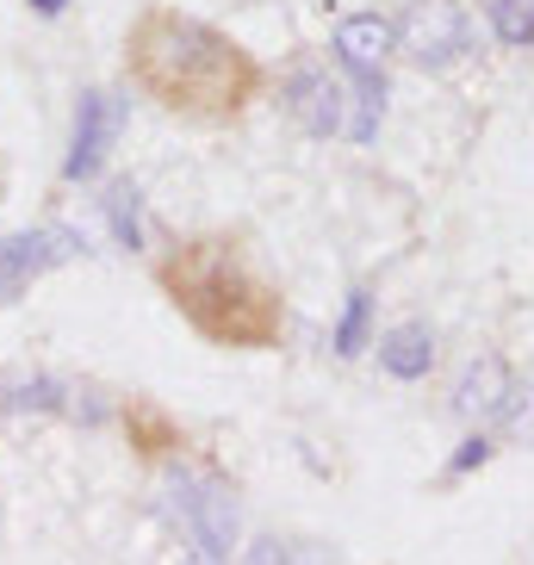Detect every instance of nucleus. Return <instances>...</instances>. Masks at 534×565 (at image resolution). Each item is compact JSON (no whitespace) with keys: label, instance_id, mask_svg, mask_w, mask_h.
Listing matches in <instances>:
<instances>
[{"label":"nucleus","instance_id":"1","mask_svg":"<svg viewBox=\"0 0 534 565\" xmlns=\"http://www.w3.org/2000/svg\"><path fill=\"white\" fill-rule=\"evenodd\" d=\"M125 51H131V82L186 118H231L261 87V68L243 44H231L217 25L186 19L174 7H150L131 25Z\"/></svg>","mask_w":534,"mask_h":565},{"label":"nucleus","instance_id":"2","mask_svg":"<svg viewBox=\"0 0 534 565\" xmlns=\"http://www.w3.org/2000/svg\"><path fill=\"white\" fill-rule=\"evenodd\" d=\"M156 280L174 299V311L217 349H274L286 330L280 292L267 286V274H255L236 243H217V236L181 243L174 255H162Z\"/></svg>","mask_w":534,"mask_h":565},{"label":"nucleus","instance_id":"3","mask_svg":"<svg viewBox=\"0 0 534 565\" xmlns=\"http://www.w3.org/2000/svg\"><path fill=\"white\" fill-rule=\"evenodd\" d=\"M174 510H181L186 534H193V565H224L236 547V503L217 479H174Z\"/></svg>","mask_w":534,"mask_h":565},{"label":"nucleus","instance_id":"4","mask_svg":"<svg viewBox=\"0 0 534 565\" xmlns=\"http://www.w3.org/2000/svg\"><path fill=\"white\" fill-rule=\"evenodd\" d=\"M118 131H125V100L113 87H87L82 106H75V143H68V162H63L68 181H94L106 150L118 143Z\"/></svg>","mask_w":534,"mask_h":565},{"label":"nucleus","instance_id":"5","mask_svg":"<svg viewBox=\"0 0 534 565\" xmlns=\"http://www.w3.org/2000/svg\"><path fill=\"white\" fill-rule=\"evenodd\" d=\"M398 38H404V51L417 56L423 68H441V63H453V56L472 51V19L460 13L453 0H423V7L404 13Z\"/></svg>","mask_w":534,"mask_h":565},{"label":"nucleus","instance_id":"6","mask_svg":"<svg viewBox=\"0 0 534 565\" xmlns=\"http://www.w3.org/2000/svg\"><path fill=\"white\" fill-rule=\"evenodd\" d=\"M87 243H82V231H63V224H44V231H19V236H7L0 243V274L13 286H32L38 274H51V267H63V262H75Z\"/></svg>","mask_w":534,"mask_h":565},{"label":"nucleus","instance_id":"7","mask_svg":"<svg viewBox=\"0 0 534 565\" xmlns=\"http://www.w3.org/2000/svg\"><path fill=\"white\" fill-rule=\"evenodd\" d=\"M398 44V25L392 19H380V13H354V19H342L335 25V38H330V51L342 56V68H380V56Z\"/></svg>","mask_w":534,"mask_h":565},{"label":"nucleus","instance_id":"8","mask_svg":"<svg viewBox=\"0 0 534 565\" xmlns=\"http://www.w3.org/2000/svg\"><path fill=\"white\" fill-rule=\"evenodd\" d=\"M292 113H299V125L311 137H330V131L349 125V118H342V87H335L330 75H318V68L292 75Z\"/></svg>","mask_w":534,"mask_h":565},{"label":"nucleus","instance_id":"9","mask_svg":"<svg viewBox=\"0 0 534 565\" xmlns=\"http://www.w3.org/2000/svg\"><path fill=\"white\" fill-rule=\"evenodd\" d=\"M380 366L392 373V380H423L435 366V335L429 323H398V330L380 342Z\"/></svg>","mask_w":534,"mask_h":565},{"label":"nucleus","instance_id":"10","mask_svg":"<svg viewBox=\"0 0 534 565\" xmlns=\"http://www.w3.org/2000/svg\"><path fill=\"white\" fill-rule=\"evenodd\" d=\"M503 398H510V373H503V361H472L467 373H460V385H453V411L460 416H491L503 411Z\"/></svg>","mask_w":534,"mask_h":565},{"label":"nucleus","instance_id":"11","mask_svg":"<svg viewBox=\"0 0 534 565\" xmlns=\"http://www.w3.org/2000/svg\"><path fill=\"white\" fill-rule=\"evenodd\" d=\"M106 217H113V236L125 249H143V224H137V186L131 181H113L106 186Z\"/></svg>","mask_w":534,"mask_h":565},{"label":"nucleus","instance_id":"12","mask_svg":"<svg viewBox=\"0 0 534 565\" xmlns=\"http://www.w3.org/2000/svg\"><path fill=\"white\" fill-rule=\"evenodd\" d=\"M373 330V292H349V311L335 323V354H361Z\"/></svg>","mask_w":534,"mask_h":565},{"label":"nucleus","instance_id":"13","mask_svg":"<svg viewBox=\"0 0 534 565\" xmlns=\"http://www.w3.org/2000/svg\"><path fill=\"white\" fill-rule=\"evenodd\" d=\"M491 32L503 44H534V0H491Z\"/></svg>","mask_w":534,"mask_h":565},{"label":"nucleus","instance_id":"14","mask_svg":"<svg viewBox=\"0 0 534 565\" xmlns=\"http://www.w3.org/2000/svg\"><path fill=\"white\" fill-rule=\"evenodd\" d=\"M491 460V441H484V435H472V441H460V454H453V479H460V472H472V466H484Z\"/></svg>","mask_w":534,"mask_h":565},{"label":"nucleus","instance_id":"15","mask_svg":"<svg viewBox=\"0 0 534 565\" xmlns=\"http://www.w3.org/2000/svg\"><path fill=\"white\" fill-rule=\"evenodd\" d=\"M510 423H516L522 435H534V392H528V404H516V411H510Z\"/></svg>","mask_w":534,"mask_h":565},{"label":"nucleus","instance_id":"16","mask_svg":"<svg viewBox=\"0 0 534 565\" xmlns=\"http://www.w3.org/2000/svg\"><path fill=\"white\" fill-rule=\"evenodd\" d=\"M32 7H38V13H44V19H56V13H63V7H68V0H32Z\"/></svg>","mask_w":534,"mask_h":565}]
</instances>
